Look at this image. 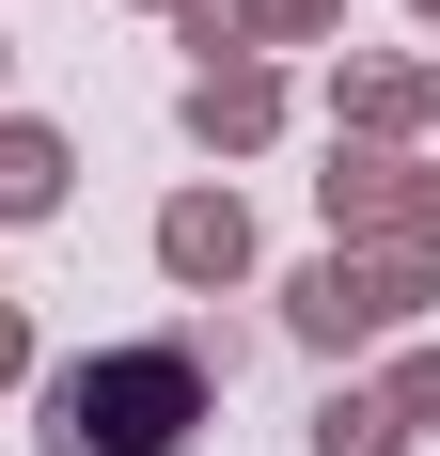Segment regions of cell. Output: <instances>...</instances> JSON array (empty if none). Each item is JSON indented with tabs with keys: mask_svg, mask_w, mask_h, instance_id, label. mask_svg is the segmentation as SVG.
<instances>
[{
	"mask_svg": "<svg viewBox=\"0 0 440 456\" xmlns=\"http://www.w3.org/2000/svg\"><path fill=\"white\" fill-rule=\"evenodd\" d=\"M174 16H189V0H174Z\"/></svg>",
	"mask_w": 440,
	"mask_h": 456,
	"instance_id": "9a60e30c",
	"label": "cell"
},
{
	"mask_svg": "<svg viewBox=\"0 0 440 456\" xmlns=\"http://www.w3.org/2000/svg\"><path fill=\"white\" fill-rule=\"evenodd\" d=\"M0 63H16V47H0Z\"/></svg>",
	"mask_w": 440,
	"mask_h": 456,
	"instance_id": "4fadbf2b",
	"label": "cell"
},
{
	"mask_svg": "<svg viewBox=\"0 0 440 456\" xmlns=\"http://www.w3.org/2000/svg\"><path fill=\"white\" fill-rule=\"evenodd\" d=\"M409 205V158L394 142H346V158H330V221H394Z\"/></svg>",
	"mask_w": 440,
	"mask_h": 456,
	"instance_id": "8992f818",
	"label": "cell"
},
{
	"mask_svg": "<svg viewBox=\"0 0 440 456\" xmlns=\"http://www.w3.org/2000/svg\"><path fill=\"white\" fill-rule=\"evenodd\" d=\"M205 425V346L158 330V346H94V362L47 378V456H189Z\"/></svg>",
	"mask_w": 440,
	"mask_h": 456,
	"instance_id": "6da1fadb",
	"label": "cell"
},
{
	"mask_svg": "<svg viewBox=\"0 0 440 456\" xmlns=\"http://www.w3.org/2000/svg\"><path fill=\"white\" fill-rule=\"evenodd\" d=\"M394 425H409V441H440V346H409V362H394Z\"/></svg>",
	"mask_w": 440,
	"mask_h": 456,
	"instance_id": "9c48e42d",
	"label": "cell"
},
{
	"mask_svg": "<svg viewBox=\"0 0 440 456\" xmlns=\"http://www.w3.org/2000/svg\"><path fill=\"white\" fill-rule=\"evenodd\" d=\"M314 456H409L394 394H330V410H314Z\"/></svg>",
	"mask_w": 440,
	"mask_h": 456,
	"instance_id": "52a82bcc",
	"label": "cell"
},
{
	"mask_svg": "<svg viewBox=\"0 0 440 456\" xmlns=\"http://www.w3.org/2000/svg\"><path fill=\"white\" fill-rule=\"evenodd\" d=\"M425 16H440V0H425Z\"/></svg>",
	"mask_w": 440,
	"mask_h": 456,
	"instance_id": "5bb4252c",
	"label": "cell"
},
{
	"mask_svg": "<svg viewBox=\"0 0 440 456\" xmlns=\"http://www.w3.org/2000/svg\"><path fill=\"white\" fill-rule=\"evenodd\" d=\"M283 315H299V346H378L425 315V252H314L283 283Z\"/></svg>",
	"mask_w": 440,
	"mask_h": 456,
	"instance_id": "7a4b0ae2",
	"label": "cell"
},
{
	"mask_svg": "<svg viewBox=\"0 0 440 456\" xmlns=\"http://www.w3.org/2000/svg\"><path fill=\"white\" fill-rule=\"evenodd\" d=\"M63 174H79V158H63V126H0V221H47V205H63Z\"/></svg>",
	"mask_w": 440,
	"mask_h": 456,
	"instance_id": "5b68a950",
	"label": "cell"
},
{
	"mask_svg": "<svg viewBox=\"0 0 440 456\" xmlns=\"http://www.w3.org/2000/svg\"><path fill=\"white\" fill-rule=\"evenodd\" d=\"M0 378H32V330H16V299H0Z\"/></svg>",
	"mask_w": 440,
	"mask_h": 456,
	"instance_id": "7c38bea8",
	"label": "cell"
},
{
	"mask_svg": "<svg viewBox=\"0 0 440 456\" xmlns=\"http://www.w3.org/2000/svg\"><path fill=\"white\" fill-rule=\"evenodd\" d=\"M252 32H267V47H314V32H330V0H252Z\"/></svg>",
	"mask_w": 440,
	"mask_h": 456,
	"instance_id": "30bf717a",
	"label": "cell"
},
{
	"mask_svg": "<svg viewBox=\"0 0 440 456\" xmlns=\"http://www.w3.org/2000/svg\"><path fill=\"white\" fill-rule=\"evenodd\" d=\"M394 236H409V252L440 268V174H409V205H394Z\"/></svg>",
	"mask_w": 440,
	"mask_h": 456,
	"instance_id": "8fae6325",
	"label": "cell"
},
{
	"mask_svg": "<svg viewBox=\"0 0 440 456\" xmlns=\"http://www.w3.org/2000/svg\"><path fill=\"white\" fill-rule=\"evenodd\" d=\"M267 126H283V79H267V63H205V79H189V142H220V158H252Z\"/></svg>",
	"mask_w": 440,
	"mask_h": 456,
	"instance_id": "277c9868",
	"label": "cell"
},
{
	"mask_svg": "<svg viewBox=\"0 0 440 456\" xmlns=\"http://www.w3.org/2000/svg\"><path fill=\"white\" fill-rule=\"evenodd\" d=\"M158 268L174 283H236L252 268V205H236V189H174V205H158Z\"/></svg>",
	"mask_w": 440,
	"mask_h": 456,
	"instance_id": "3957f363",
	"label": "cell"
},
{
	"mask_svg": "<svg viewBox=\"0 0 440 456\" xmlns=\"http://www.w3.org/2000/svg\"><path fill=\"white\" fill-rule=\"evenodd\" d=\"M409 110H425V79H409V63H362V79H346V126H378V142H394Z\"/></svg>",
	"mask_w": 440,
	"mask_h": 456,
	"instance_id": "ba28073f",
	"label": "cell"
}]
</instances>
